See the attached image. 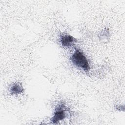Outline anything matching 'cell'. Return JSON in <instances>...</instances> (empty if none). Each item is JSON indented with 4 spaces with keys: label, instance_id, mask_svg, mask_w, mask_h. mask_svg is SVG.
Here are the masks:
<instances>
[{
    "label": "cell",
    "instance_id": "6da1fadb",
    "mask_svg": "<svg viewBox=\"0 0 125 125\" xmlns=\"http://www.w3.org/2000/svg\"><path fill=\"white\" fill-rule=\"evenodd\" d=\"M71 61L76 66L83 69L85 71H88L90 66L88 61L83 51L76 49L71 57Z\"/></svg>",
    "mask_w": 125,
    "mask_h": 125
},
{
    "label": "cell",
    "instance_id": "277c9868",
    "mask_svg": "<svg viewBox=\"0 0 125 125\" xmlns=\"http://www.w3.org/2000/svg\"><path fill=\"white\" fill-rule=\"evenodd\" d=\"M24 89L20 83H14L10 88V92L12 95L20 94L23 92Z\"/></svg>",
    "mask_w": 125,
    "mask_h": 125
},
{
    "label": "cell",
    "instance_id": "7a4b0ae2",
    "mask_svg": "<svg viewBox=\"0 0 125 125\" xmlns=\"http://www.w3.org/2000/svg\"><path fill=\"white\" fill-rule=\"evenodd\" d=\"M67 107L65 104L61 103L55 108V112L51 121L54 124H57L59 121L63 120L67 116Z\"/></svg>",
    "mask_w": 125,
    "mask_h": 125
},
{
    "label": "cell",
    "instance_id": "3957f363",
    "mask_svg": "<svg viewBox=\"0 0 125 125\" xmlns=\"http://www.w3.org/2000/svg\"><path fill=\"white\" fill-rule=\"evenodd\" d=\"M60 41L62 46L70 47L77 42V40L69 34L62 33L60 35Z\"/></svg>",
    "mask_w": 125,
    "mask_h": 125
}]
</instances>
